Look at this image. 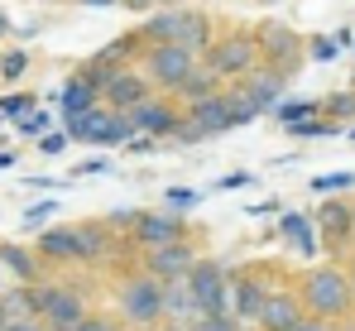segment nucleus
I'll return each mask as SVG.
<instances>
[{"instance_id": "f257e3e1", "label": "nucleus", "mask_w": 355, "mask_h": 331, "mask_svg": "<svg viewBox=\"0 0 355 331\" xmlns=\"http://www.w3.org/2000/svg\"><path fill=\"white\" fill-rule=\"evenodd\" d=\"M302 307L312 312V317H346L351 312V298H355V288H351V278L341 274V269H312V274L302 278Z\"/></svg>"}, {"instance_id": "f03ea898", "label": "nucleus", "mask_w": 355, "mask_h": 331, "mask_svg": "<svg viewBox=\"0 0 355 331\" xmlns=\"http://www.w3.org/2000/svg\"><path fill=\"white\" fill-rule=\"evenodd\" d=\"M120 317H130L135 327H154L164 322V278L135 274L120 283Z\"/></svg>"}, {"instance_id": "7ed1b4c3", "label": "nucleus", "mask_w": 355, "mask_h": 331, "mask_svg": "<svg viewBox=\"0 0 355 331\" xmlns=\"http://www.w3.org/2000/svg\"><path fill=\"white\" fill-rule=\"evenodd\" d=\"M29 303H34V317L49 331L72 327L77 317H87V303L77 288H62V283H44V288H29Z\"/></svg>"}, {"instance_id": "20e7f679", "label": "nucleus", "mask_w": 355, "mask_h": 331, "mask_svg": "<svg viewBox=\"0 0 355 331\" xmlns=\"http://www.w3.org/2000/svg\"><path fill=\"white\" fill-rule=\"evenodd\" d=\"M144 44H182V49H207V19L202 15H154L144 29H139Z\"/></svg>"}, {"instance_id": "39448f33", "label": "nucleus", "mask_w": 355, "mask_h": 331, "mask_svg": "<svg viewBox=\"0 0 355 331\" xmlns=\"http://www.w3.org/2000/svg\"><path fill=\"white\" fill-rule=\"evenodd\" d=\"M207 67H211L221 82H240L250 67H259V44H254V34H231V39L211 44V49H207Z\"/></svg>"}, {"instance_id": "423d86ee", "label": "nucleus", "mask_w": 355, "mask_h": 331, "mask_svg": "<svg viewBox=\"0 0 355 331\" xmlns=\"http://www.w3.org/2000/svg\"><path fill=\"white\" fill-rule=\"evenodd\" d=\"M192 62H197V53H192V49H182V44H149V58H144V77H149V87H159V92H173L178 82L192 72Z\"/></svg>"}, {"instance_id": "0eeeda50", "label": "nucleus", "mask_w": 355, "mask_h": 331, "mask_svg": "<svg viewBox=\"0 0 355 331\" xmlns=\"http://www.w3.org/2000/svg\"><path fill=\"white\" fill-rule=\"evenodd\" d=\"M226 269L216 264V260H197L187 274H182V283H187V293H192V303L202 307V312H221V317H231L226 312Z\"/></svg>"}, {"instance_id": "6e6552de", "label": "nucleus", "mask_w": 355, "mask_h": 331, "mask_svg": "<svg viewBox=\"0 0 355 331\" xmlns=\"http://www.w3.org/2000/svg\"><path fill=\"white\" fill-rule=\"evenodd\" d=\"M197 264V250L187 245V240H168V245H149V260H144V274L154 278H182L187 269Z\"/></svg>"}, {"instance_id": "1a4fd4ad", "label": "nucleus", "mask_w": 355, "mask_h": 331, "mask_svg": "<svg viewBox=\"0 0 355 331\" xmlns=\"http://www.w3.org/2000/svg\"><path fill=\"white\" fill-rule=\"evenodd\" d=\"M187 120L202 130V135H226L231 130V92H207L197 101H187Z\"/></svg>"}, {"instance_id": "9d476101", "label": "nucleus", "mask_w": 355, "mask_h": 331, "mask_svg": "<svg viewBox=\"0 0 355 331\" xmlns=\"http://www.w3.org/2000/svg\"><path fill=\"white\" fill-rule=\"evenodd\" d=\"M302 317V298L297 293H264L259 312H254V327L259 331H293V322Z\"/></svg>"}, {"instance_id": "9b49d317", "label": "nucleus", "mask_w": 355, "mask_h": 331, "mask_svg": "<svg viewBox=\"0 0 355 331\" xmlns=\"http://www.w3.org/2000/svg\"><path fill=\"white\" fill-rule=\"evenodd\" d=\"M130 230H135V240L144 250L149 245H168V240H182V217H173V212H135Z\"/></svg>"}, {"instance_id": "f8f14e48", "label": "nucleus", "mask_w": 355, "mask_h": 331, "mask_svg": "<svg viewBox=\"0 0 355 331\" xmlns=\"http://www.w3.org/2000/svg\"><path fill=\"white\" fill-rule=\"evenodd\" d=\"M264 293H269V288H264L259 278H250V274L226 278V312H231L236 322H254V312H259Z\"/></svg>"}, {"instance_id": "ddd939ff", "label": "nucleus", "mask_w": 355, "mask_h": 331, "mask_svg": "<svg viewBox=\"0 0 355 331\" xmlns=\"http://www.w3.org/2000/svg\"><path fill=\"white\" fill-rule=\"evenodd\" d=\"M240 92L254 101L259 110H274L279 106V96H284V72H274V67H250L245 77H240Z\"/></svg>"}, {"instance_id": "4468645a", "label": "nucleus", "mask_w": 355, "mask_h": 331, "mask_svg": "<svg viewBox=\"0 0 355 331\" xmlns=\"http://www.w3.org/2000/svg\"><path fill=\"white\" fill-rule=\"evenodd\" d=\"M101 96L111 106H135L139 96H149V77L144 72H130V67H116L106 82H101Z\"/></svg>"}, {"instance_id": "2eb2a0df", "label": "nucleus", "mask_w": 355, "mask_h": 331, "mask_svg": "<svg viewBox=\"0 0 355 331\" xmlns=\"http://www.w3.org/2000/svg\"><path fill=\"white\" fill-rule=\"evenodd\" d=\"M125 115L135 120V130H144V135H168L173 130V106L168 101H154V96H139L135 106H125Z\"/></svg>"}, {"instance_id": "dca6fc26", "label": "nucleus", "mask_w": 355, "mask_h": 331, "mask_svg": "<svg viewBox=\"0 0 355 331\" xmlns=\"http://www.w3.org/2000/svg\"><path fill=\"white\" fill-rule=\"evenodd\" d=\"M254 44H259V58H269L274 67H288L297 58V39H293V29H284V24H264L254 34Z\"/></svg>"}, {"instance_id": "f3484780", "label": "nucleus", "mask_w": 355, "mask_h": 331, "mask_svg": "<svg viewBox=\"0 0 355 331\" xmlns=\"http://www.w3.org/2000/svg\"><path fill=\"white\" fill-rule=\"evenodd\" d=\"M39 260H53V264H82L77 255V230H44L39 235Z\"/></svg>"}, {"instance_id": "a211bd4d", "label": "nucleus", "mask_w": 355, "mask_h": 331, "mask_svg": "<svg viewBox=\"0 0 355 331\" xmlns=\"http://www.w3.org/2000/svg\"><path fill=\"white\" fill-rule=\"evenodd\" d=\"M317 221H322L327 245H346V240H351V230H355V212H351V207H341V202H327Z\"/></svg>"}, {"instance_id": "6ab92c4d", "label": "nucleus", "mask_w": 355, "mask_h": 331, "mask_svg": "<svg viewBox=\"0 0 355 331\" xmlns=\"http://www.w3.org/2000/svg\"><path fill=\"white\" fill-rule=\"evenodd\" d=\"M216 87H221V77H216V72H211L207 62H202V67L192 62V72H187V77L178 82L173 92L182 96V101H197V96H207V92H216Z\"/></svg>"}, {"instance_id": "aec40b11", "label": "nucleus", "mask_w": 355, "mask_h": 331, "mask_svg": "<svg viewBox=\"0 0 355 331\" xmlns=\"http://www.w3.org/2000/svg\"><path fill=\"white\" fill-rule=\"evenodd\" d=\"M77 255L82 260H106L111 255V230H101V226H77Z\"/></svg>"}, {"instance_id": "412c9836", "label": "nucleus", "mask_w": 355, "mask_h": 331, "mask_svg": "<svg viewBox=\"0 0 355 331\" xmlns=\"http://www.w3.org/2000/svg\"><path fill=\"white\" fill-rule=\"evenodd\" d=\"M96 96H101V92H96L87 77H72V82L62 87V106H67V115H82V110H92V106H96Z\"/></svg>"}, {"instance_id": "4be33fe9", "label": "nucleus", "mask_w": 355, "mask_h": 331, "mask_svg": "<svg viewBox=\"0 0 355 331\" xmlns=\"http://www.w3.org/2000/svg\"><path fill=\"white\" fill-rule=\"evenodd\" d=\"M0 264L15 269L19 283H34V278H39V260H34L29 250H19V245H0Z\"/></svg>"}, {"instance_id": "5701e85b", "label": "nucleus", "mask_w": 355, "mask_h": 331, "mask_svg": "<svg viewBox=\"0 0 355 331\" xmlns=\"http://www.w3.org/2000/svg\"><path fill=\"white\" fill-rule=\"evenodd\" d=\"M284 235L302 245V255H317V240L307 235V221H302V217H284Z\"/></svg>"}, {"instance_id": "b1692460", "label": "nucleus", "mask_w": 355, "mask_h": 331, "mask_svg": "<svg viewBox=\"0 0 355 331\" xmlns=\"http://www.w3.org/2000/svg\"><path fill=\"white\" fill-rule=\"evenodd\" d=\"M254 115H259V106H254L245 92H231V130H236V125H250Z\"/></svg>"}, {"instance_id": "393cba45", "label": "nucleus", "mask_w": 355, "mask_h": 331, "mask_svg": "<svg viewBox=\"0 0 355 331\" xmlns=\"http://www.w3.org/2000/svg\"><path fill=\"white\" fill-rule=\"evenodd\" d=\"M317 101H288V106H274V115L284 120V125H293V120H307V115H317Z\"/></svg>"}, {"instance_id": "a878e982", "label": "nucleus", "mask_w": 355, "mask_h": 331, "mask_svg": "<svg viewBox=\"0 0 355 331\" xmlns=\"http://www.w3.org/2000/svg\"><path fill=\"white\" fill-rule=\"evenodd\" d=\"M24 67H29V58L19 53H0V82H15V77H24Z\"/></svg>"}, {"instance_id": "bb28decb", "label": "nucleus", "mask_w": 355, "mask_h": 331, "mask_svg": "<svg viewBox=\"0 0 355 331\" xmlns=\"http://www.w3.org/2000/svg\"><path fill=\"white\" fill-rule=\"evenodd\" d=\"M355 178L351 173H327V178H312V187H317V192H341V187H351Z\"/></svg>"}, {"instance_id": "cd10ccee", "label": "nucleus", "mask_w": 355, "mask_h": 331, "mask_svg": "<svg viewBox=\"0 0 355 331\" xmlns=\"http://www.w3.org/2000/svg\"><path fill=\"white\" fill-rule=\"evenodd\" d=\"M44 125H49V115H44V110H24V115H19V130H24V135H39Z\"/></svg>"}, {"instance_id": "c85d7f7f", "label": "nucleus", "mask_w": 355, "mask_h": 331, "mask_svg": "<svg viewBox=\"0 0 355 331\" xmlns=\"http://www.w3.org/2000/svg\"><path fill=\"white\" fill-rule=\"evenodd\" d=\"M62 331H116L111 322H101V317H77L72 327H62Z\"/></svg>"}, {"instance_id": "c756f323", "label": "nucleus", "mask_w": 355, "mask_h": 331, "mask_svg": "<svg viewBox=\"0 0 355 331\" xmlns=\"http://www.w3.org/2000/svg\"><path fill=\"white\" fill-rule=\"evenodd\" d=\"M29 106H34L29 96H5V101H0V110H5V115H15V120H19V115H24Z\"/></svg>"}, {"instance_id": "7c9ffc66", "label": "nucleus", "mask_w": 355, "mask_h": 331, "mask_svg": "<svg viewBox=\"0 0 355 331\" xmlns=\"http://www.w3.org/2000/svg\"><path fill=\"white\" fill-rule=\"evenodd\" d=\"M293 331H331V322H327V317H297Z\"/></svg>"}, {"instance_id": "2f4dec72", "label": "nucleus", "mask_w": 355, "mask_h": 331, "mask_svg": "<svg viewBox=\"0 0 355 331\" xmlns=\"http://www.w3.org/2000/svg\"><path fill=\"white\" fill-rule=\"evenodd\" d=\"M327 110H336V115H355V96H331Z\"/></svg>"}, {"instance_id": "473e14b6", "label": "nucleus", "mask_w": 355, "mask_h": 331, "mask_svg": "<svg viewBox=\"0 0 355 331\" xmlns=\"http://www.w3.org/2000/svg\"><path fill=\"white\" fill-rule=\"evenodd\" d=\"M39 149H44V154H62V149H67V139H62V135H44V139H39Z\"/></svg>"}, {"instance_id": "72a5a7b5", "label": "nucleus", "mask_w": 355, "mask_h": 331, "mask_svg": "<svg viewBox=\"0 0 355 331\" xmlns=\"http://www.w3.org/2000/svg\"><path fill=\"white\" fill-rule=\"evenodd\" d=\"M49 217H53V202H44V207H29V217H24V221H29V226H44Z\"/></svg>"}, {"instance_id": "f704fd0d", "label": "nucleus", "mask_w": 355, "mask_h": 331, "mask_svg": "<svg viewBox=\"0 0 355 331\" xmlns=\"http://www.w3.org/2000/svg\"><path fill=\"white\" fill-rule=\"evenodd\" d=\"M245 183H250V173H231V178H221L226 192H236V187H245Z\"/></svg>"}, {"instance_id": "c9c22d12", "label": "nucleus", "mask_w": 355, "mask_h": 331, "mask_svg": "<svg viewBox=\"0 0 355 331\" xmlns=\"http://www.w3.org/2000/svg\"><path fill=\"white\" fill-rule=\"evenodd\" d=\"M168 202H173V207H192V202H197V192H168Z\"/></svg>"}, {"instance_id": "e433bc0d", "label": "nucleus", "mask_w": 355, "mask_h": 331, "mask_svg": "<svg viewBox=\"0 0 355 331\" xmlns=\"http://www.w3.org/2000/svg\"><path fill=\"white\" fill-rule=\"evenodd\" d=\"M106 168H111V164H106V159H87V164L77 168V173H106Z\"/></svg>"}, {"instance_id": "4c0bfd02", "label": "nucleus", "mask_w": 355, "mask_h": 331, "mask_svg": "<svg viewBox=\"0 0 355 331\" xmlns=\"http://www.w3.org/2000/svg\"><path fill=\"white\" fill-rule=\"evenodd\" d=\"M120 5H130V10H149L154 0H120Z\"/></svg>"}, {"instance_id": "58836bf2", "label": "nucleus", "mask_w": 355, "mask_h": 331, "mask_svg": "<svg viewBox=\"0 0 355 331\" xmlns=\"http://www.w3.org/2000/svg\"><path fill=\"white\" fill-rule=\"evenodd\" d=\"M82 5H96V10H111V5H120V0H82Z\"/></svg>"}, {"instance_id": "ea45409f", "label": "nucleus", "mask_w": 355, "mask_h": 331, "mask_svg": "<svg viewBox=\"0 0 355 331\" xmlns=\"http://www.w3.org/2000/svg\"><path fill=\"white\" fill-rule=\"evenodd\" d=\"M15 164V154H10V149H5V154H0V168H10Z\"/></svg>"}, {"instance_id": "a19ab883", "label": "nucleus", "mask_w": 355, "mask_h": 331, "mask_svg": "<svg viewBox=\"0 0 355 331\" xmlns=\"http://www.w3.org/2000/svg\"><path fill=\"white\" fill-rule=\"evenodd\" d=\"M5 322H10V317H5V307H0V331H5Z\"/></svg>"}, {"instance_id": "79ce46f5", "label": "nucleus", "mask_w": 355, "mask_h": 331, "mask_svg": "<svg viewBox=\"0 0 355 331\" xmlns=\"http://www.w3.org/2000/svg\"><path fill=\"white\" fill-rule=\"evenodd\" d=\"M0 29H5V15H0Z\"/></svg>"}, {"instance_id": "37998d69", "label": "nucleus", "mask_w": 355, "mask_h": 331, "mask_svg": "<svg viewBox=\"0 0 355 331\" xmlns=\"http://www.w3.org/2000/svg\"><path fill=\"white\" fill-rule=\"evenodd\" d=\"M351 288H355V274H351Z\"/></svg>"}, {"instance_id": "c03bdc74", "label": "nucleus", "mask_w": 355, "mask_h": 331, "mask_svg": "<svg viewBox=\"0 0 355 331\" xmlns=\"http://www.w3.org/2000/svg\"><path fill=\"white\" fill-rule=\"evenodd\" d=\"M269 5H274V0H269Z\"/></svg>"}]
</instances>
